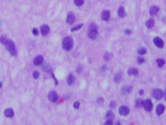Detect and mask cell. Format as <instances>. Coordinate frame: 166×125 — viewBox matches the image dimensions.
I'll use <instances>...</instances> for the list:
<instances>
[{"instance_id": "cell-1", "label": "cell", "mask_w": 166, "mask_h": 125, "mask_svg": "<svg viewBox=\"0 0 166 125\" xmlns=\"http://www.w3.org/2000/svg\"><path fill=\"white\" fill-rule=\"evenodd\" d=\"M74 45L73 39L71 36H67L62 42V48L67 51H71Z\"/></svg>"}, {"instance_id": "cell-2", "label": "cell", "mask_w": 166, "mask_h": 125, "mask_svg": "<svg viewBox=\"0 0 166 125\" xmlns=\"http://www.w3.org/2000/svg\"><path fill=\"white\" fill-rule=\"evenodd\" d=\"M5 46H6V49L9 51V52L11 54V55L12 56L16 55V49L15 43L12 40H8L7 42L5 44Z\"/></svg>"}, {"instance_id": "cell-3", "label": "cell", "mask_w": 166, "mask_h": 125, "mask_svg": "<svg viewBox=\"0 0 166 125\" xmlns=\"http://www.w3.org/2000/svg\"><path fill=\"white\" fill-rule=\"evenodd\" d=\"M142 106L147 111H152L153 108V104L150 99H146L145 101H143Z\"/></svg>"}, {"instance_id": "cell-4", "label": "cell", "mask_w": 166, "mask_h": 125, "mask_svg": "<svg viewBox=\"0 0 166 125\" xmlns=\"http://www.w3.org/2000/svg\"><path fill=\"white\" fill-rule=\"evenodd\" d=\"M164 93L163 91L160 89H155L152 91V97L157 100H160L161 99H162V97H164Z\"/></svg>"}, {"instance_id": "cell-5", "label": "cell", "mask_w": 166, "mask_h": 125, "mask_svg": "<svg viewBox=\"0 0 166 125\" xmlns=\"http://www.w3.org/2000/svg\"><path fill=\"white\" fill-rule=\"evenodd\" d=\"M118 112L119 115L121 116H127L130 113V109L127 106H121L119 107L118 110Z\"/></svg>"}, {"instance_id": "cell-6", "label": "cell", "mask_w": 166, "mask_h": 125, "mask_svg": "<svg viewBox=\"0 0 166 125\" xmlns=\"http://www.w3.org/2000/svg\"><path fill=\"white\" fill-rule=\"evenodd\" d=\"M154 45H156L158 48H160V49H162L163 47H164V40H162L161 38H160L158 36H156L154 38Z\"/></svg>"}, {"instance_id": "cell-7", "label": "cell", "mask_w": 166, "mask_h": 125, "mask_svg": "<svg viewBox=\"0 0 166 125\" xmlns=\"http://www.w3.org/2000/svg\"><path fill=\"white\" fill-rule=\"evenodd\" d=\"M48 99L52 102H56L59 99V95L55 91H51L48 94Z\"/></svg>"}, {"instance_id": "cell-8", "label": "cell", "mask_w": 166, "mask_h": 125, "mask_svg": "<svg viewBox=\"0 0 166 125\" xmlns=\"http://www.w3.org/2000/svg\"><path fill=\"white\" fill-rule=\"evenodd\" d=\"M75 19V14L73 12H69L66 18V23L69 25H72L73 24Z\"/></svg>"}, {"instance_id": "cell-9", "label": "cell", "mask_w": 166, "mask_h": 125, "mask_svg": "<svg viewBox=\"0 0 166 125\" xmlns=\"http://www.w3.org/2000/svg\"><path fill=\"white\" fill-rule=\"evenodd\" d=\"M98 35H99L98 30H89V31H88V38L91 40H94L97 39Z\"/></svg>"}, {"instance_id": "cell-10", "label": "cell", "mask_w": 166, "mask_h": 125, "mask_svg": "<svg viewBox=\"0 0 166 125\" xmlns=\"http://www.w3.org/2000/svg\"><path fill=\"white\" fill-rule=\"evenodd\" d=\"M40 31L41 34L43 36H47L49 33L50 32V28L48 26V25H42L40 27Z\"/></svg>"}, {"instance_id": "cell-11", "label": "cell", "mask_w": 166, "mask_h": 125, "mask_svg": "<svg viewBox=\"0 0 166 125\" xmlns=\"http://www.w3.org/2000/svg\"><path fill=\"white\" fill-rule=\"evenodd\" d=\"M165 109H166V107L164 106V104H158L156 108V114L158 115H161L164 113V111H165Z\"/></svg>"}, {"instance_id": "cell-12", "label": "cell", "mask_w": 166, "mask_h": 125, "mask_svg": "<svg viewBox=\"0 0 166 125\" xmlns=\"http://www.w3.org/2000/svg\"><path fill=\"white\" fill-rule=\"evenodd\" d=\"M110 18V12L108 10H103L101 13V19L103 21H108Z\"/></svg>"}, {"instance_id": "cell-13", "label": "cell", "mask_w": 166, "mask_h": 125, "mask_svg": "<svg viewBox=\"0 0 166 125\" xmlns=\"http://www.w3.org/2000/svg\"><path fill=\"white\" fill-rule=\"evenodd\" d=\"M44 62V57L42 55H38L34 60V64L35 66H40L43 64Z\"/></svg>"}, {"instance_id": "cell-14", "label": "cell", "mask_w": 166, "mask_h": 125, "mask_svg": "<svg viewBox=\"0 0 166 125\" xmlns=\"http://www.w3.org/2000/svg\"><path fill=\"white\" fill-rule=\"evenodd\" d=\"M75 81V76L73 73L69 74L68 79H67V84L69 86H72Z\"/></svg>"}, {"instance_id": "cell-15", "label": "cell", "mask_w": 166, "mask_h": 125, "mask_svg": "<svg viewBox=\"0 0 166 125\" xmlns=\"http://www.w3.org/2000/svg\"><path fill=\"white\" fill-rule=\"evenodd\" d=\"M4 115L6 117L8 118H12L14 115V112L12 108H7L4 111Z\"/></svg>"}, {"instance_id": "cell-16", "label": "cell", "mask_w": 166, "mask_h": 125, "mask_svg": "<svg viewBox=\"0 0 166 125\" xmlns=\"http://www.w3.org/2000/svg\"><path fill=\"white\" fill-rule=\"evenodd\" d=\"M159 7H157V6H153V7H152L151 8V9H150V11H149V13L151 15V16H156L157 14H158V11H159Z\"/></svg>"}, {"instance_id": "cell-17", "label": "cell", "mask_w": 166, "mask_h": 125, "mask_svg": "<svg viewBox=\"0 0 166 125\" xmlns=\"http://www.w3.org/2000/svg\"><path fill=\"white\" fill-rule=\"evenodd\" d=\"M138 69L135 67H131L128 70V75L129 76H136L138 75Z\"/></svg>"}, {"instance_id": "cell-18", "label": "cell", "mask_w": 166, "mask_h": 125, "mask_svg": "<svg viewBox=\"0 0 166 125\" xmlns=\"http://www.w3.org/2000/svg\"><path fill=\"white\" fill-rule=\"evenodd\" d=\"M123 80V74L121 72H118L114 77V82L117 84L120 83Z\"/></svg>"}, {"instance_id": "cell-19", "label": "cell", "mask_w": 166, "mask_h": 125, "mask_svg": "<svg viewBox=\"0 0 166 125\" xmlns=\"http://www.w3.org/2000/svg\"><path fill=\"white\" fill-rule=\"evenodd\" d=\"M133 87L131 86H125V87H123L122 89V93L123 95L128 94V93H131V91H132Z\"/></svg>"}, {"instance_id": "cell-20", "label": "cell", "mask_w": 166, "mask_h": 125, "mask_svg": "<svg viewBox=\"0 0 166 125\" xmlns=\"http://www.w3.org/2000/svg\"><path fill=\"white\" fill-rule=\"evenodd\" d=\"M114 117H115V115H114V113H113L112 111H107V113H106V118H107V120H114Z\"/></svg>"}, {"instance_id": "cell-21", "label": "cell", "mask_w": 166, "mask_h": 125, "mask_svg": "<svg viewBox=\"0 0 166 125\" xmlns=\"http://www.w3.org/2000/svg\"><path fill=\"white\" fill-rule=\"evenodd\" d=\"M117 13H118L119 17H120V18H124V17L126 16L125 10V9H124L123 7H120V8L119 9L118 12H117Z\"/></svg>"}, {"instance_id": "cell-22", "label": "cell", "mask_w": 166, "mask_h": 125, "mask_svg": "<svg viewBox=\"0 0 166 125\" xmlns=\"http://www.w3.org/2000/svg\"><path fill=\"white\" fill-rule=\"evenodd\" d=\"M154 24H155V22H154V19H149L146 22V26L148 28H152L154 26Z\"/></svg>"}, {"instance_id": "cell-23", "label": "cell", "mask_w": 166, "mask_h": 125, "mask_svg": "<svg viewBox=\"0 0 166 125\" xmlns=\"http://www.w3.org/2000/svg\"><path fill=\"white\" fill-rule=\"evenodd\" d=\"M113 57V54L111 52H106L104 55V59L106 61H109Z\"/></svg>"}, {"instance_id": "cell-24", "label": "cell", "mask_w": 166, "mask_h": 125, "mask_svg": "<svg viewBox=\"0 0 166 125\" xmlns=\"http://www.w3.org/2000/svg\"><path fill=\"white\" fill-rule=\"evenodd\" d=\"M156 63L159 67H162L165 65V64H166V61H165V60L164 59L158 58V59H157Z\"/></svg>"}, {"instance_id": "cell-25", "label": "cell", "mask_w": 166, "mask_h": 125, "mask_svg": "<svg viewBox=\"0 0 166 125\" xmlns=\"http://www.w3.org/2000/svg\"><path fill=\"white\" fill-rule=\"evenodd\" d=\"M42 68V69L44 71H46V72H49V71H50L51 70V66H50L49 64H44V65H43Z\"/></svg>"}, {"instance_id": "cell-26", "label": "cell", "mask_w": 166, "mask_h": 125, "mask_svg": "<svg viewBox=\"0 0 166 125\" xmlns=\"http://www.w3.org/2000/svg\"><path fill=\"white\" fill-rule=\"evenodd\" d=\"M83 26H84V24H78V25H77L75 27H73V28L71 29V32H75V31H78V30H80Z\"/></svg>"}, {"instance_id": "cell-27", "label": "cell", "mask_w": 166, "mask_h": 125, "mask_svg": "<svg viewBox=\"0 0 166 125\" xmlns=\"http://www.w3.org/2000/svg\"><path fill=\"white\" fill-rule=\"evenodd\" d=\"M147 49L144 47H142L138 50V53H139V54H140V55H144V54H145L147 53Z\"/></svg>"}, {"instance_id": "cell-28", "label": "cell", "mask_w": 166, "mask_h": 125, "mask_svg": "<svg viewBox=\"0 0 166 125\" xmlns=\"http://www.w3.org/2000/svg\"><path fill=\"white\" fill-rule=\"evenodd\" d=\"M142 102L143 100L141 99H136V101L135 102V106L136 108H140L141 106H142Z\"/></svg>"}, {"instance_id": "cell-29", "label": "cell", "mask_w": 166, "mask_h": 125, "mask_svg": "<svg viewBox=\"0 0 166 125\" xmlns=\"http://www.w3.org/2000/svg\"><path fill=\"white\" fill-rule=\"evenodd\" d=\"M8 41V38H7L6 36H0V42L3 45H5L6 43Z\"/></svg>"}, {"instance_id": "cell-30", "label": "cell", "mask_w": 166, "mask_h": 125, "mask_svg": "<svg viewBox=\"0 0 166 125\" xmlns=\"http://www.w3.org/2000/svg\"><path fill=\"white\" fill-rule=\"evenodd\" d=\"M84 0H74V3L76 6L77 7H81L84 4Z\"/></svg>"}, {"instance_id": "cell-31", "label": "cell", "mask_w": 166, "mask_h": 125, "mask_svg": "<svg viewBox=\"0 0 166 125\" xmlns=\"http://www.w3.org/2000/svg\"><path fill=\"white\" fill-rule=\"evenodd\" d=\"M89 30H98V26L97 24L94 23L90 24L89 26Z\"/></svg>"}, {"instance_id": "cell-32", "label": "cell", "mask_w": 166, "mask_h": 125, "mask_svg": "<svg viewBox=\"0 0 166 125\" xmlns=\"http://www.w3.org/2000/svg\"><path fill=\"white\" fill-rule=\"evenodd\" d=\"M33 78L34 79H38L40 77V73L37 71H35L33 72Z\"/></svg>"}, {"instance_id": "cell-33", "label": "cell", "mask_w": 166, "mask_h": 125, "mask_svg": "<svg viewBox=\"0 0 166 125\" xmlns=\"http://www.w3.org/2000/svg\"><path fill=\"white\" fill-rule=\"evenodd\" d=\"M117 106V103L116 101H111V102H110V108L112 109H114L116 108Z\"/></svg>"}, {"instance_id": "cell-34", "label": "cell", "mask_w": 166, "mask_h": 125, "mask_svg": "<svg viewBox=\"0 0 166 125\" xmlns=\"http://www.w3.org/2000/svg\"><path fill=\"white\" fill-rule=\"evenodd\" d=\"M137 60H138V62L139 64H142L145 62V58H144L143 57H138Z\"/></svg>"}, {"instance_id": "cell-35", "label": "cell", "mask_w": 166, "mask_h": 125, "mask_svg": "<svg viewBox=\"0 0 166 125\" xmlns=\"http://www.w3.org/2000/svg\"><path fill=\"white\" fill-rule=\"evenodd\" d=\"M79 106H80V102H79L75 101V102H74V104H73L74 108L77 110V109L79 108Z\"/></svg>"}, {"instance_id": "cell-36", "label": "cell", "mask_w": 166, "mask_h": 125, "mask_svg": "<svg viewBox=\"0 0 166 125\" xmlns=\"http://www.w3.org/2000/svg\"><path fill=\"white\" fill-rule=\"evenodd\" d=\"M82 71H83V67L81 66H78L77 67H76V71L77 73H81V72H82Z\"/></svg>"}, {"instance_id": "cell-37", "label": "cell", "mask_w": 166, "mask_h": 125, "mask_svg": "<svg viewBox=\"0 0 166 125\" xmlns=\"http://www.w3.org/2000/svg\"><path fill=\"white\" fill-rule=\"evenodd\" d=\"M97 102L98 104H102L103 102H104V99L103 97H99L98 98V99L97 100Z\"/></svg>"}, {"instance_id": "cell-38", "label": "cell", "mask_w": 166, "mask_h": 125, "mask_svg": "<svg viewBox=\"0 0 166 125\" xmlns=\"http://www.w3.org/2000/svg\"><path fill=\"white\" fill-rule=\"evenodd\" d=\"M32 33L34 36H38V34H39V32H38V29L36 28H33V31H32Z\"/></svg>"}, {"instance_id": "cell-39", "label": "cell", "mask_w": 166, "mask_h": 125, "mask_svg": "<svg viewBox=\"0 0 166 125\" xmlns=\"http://www.w3.org/2000/svg\"><path fill=\"white\" fill-rule=\"evenodd\" d=\"M104 125H113V120H107L105 123H104Z\"/></svg>"}, {"instance_id": "cell-40", "label": "cell", "mask_w": 166, "mask_h": 125, "mask_svg": "<svg viewBox=\"0 0 166 125\" xmlns=\"http://www.w3.org/2000/svg\"><path fill=\"white\" fill-rule=\"evenodd\" d=\"M131 30H130V29H126L125 31V33L126 34H127V35H129V34H131Z\"/></svg>"}, {"instance_id": "cell-41", "label": "cell", "mask_w": 166, "mask_h": 125, "mask_svg": "<svg viewBox=\"0 0 166 125\" xmlns=\"http://www.w3.org/2000/svg\"><path fill=\"white\" fill-rule=\"evenodd\" d=\"M52 75H53V78H54L55 80V85H58V84H59V81L57 80V78H55V75H54V74H53V73H52Z\"/></svg>"}, {"instance_id": "cell-42", "label": "cell", "mask_w": 166, "mask_h": 125, "mask_svg": "<svg viewBox=\"0 0 166 125\" xmlns=\"http://www.w3.org/2000/svg\"><path fill=\"white\" fill-rule=\"evenodd\" d=\"M143 93H144V91L143 90H140V91H139V94H140V95H143Z\"/></svg>"}, {"instance_id": "cell-43", "label": "cell", "mask_w": 166, "mask_h": 125, "mask_svg": "<svg viewBox=\"0 0 166 125\" xmlns=\"http://www.w3.org/2000/svg\"><path fill=\"white\" fill-rule=\"evenodd\" d=\"M116 125H121V123H120V122H117V123H116Z\"/></svg>"}, {"instance_id": "cell-44", "label": "cell", "mask_w": 166, "mask_h": 125, "mask_svg": "<svg viewBox=\"0 0 166 125\" xmlns=\"http://www.w3.org/2000/svg\"><path fill=\"white\" fill-rule=\"evenodd\" d=\"M1 86H2V83L0 82V88L1 87Z\"/></svg>"}]
</instances>
